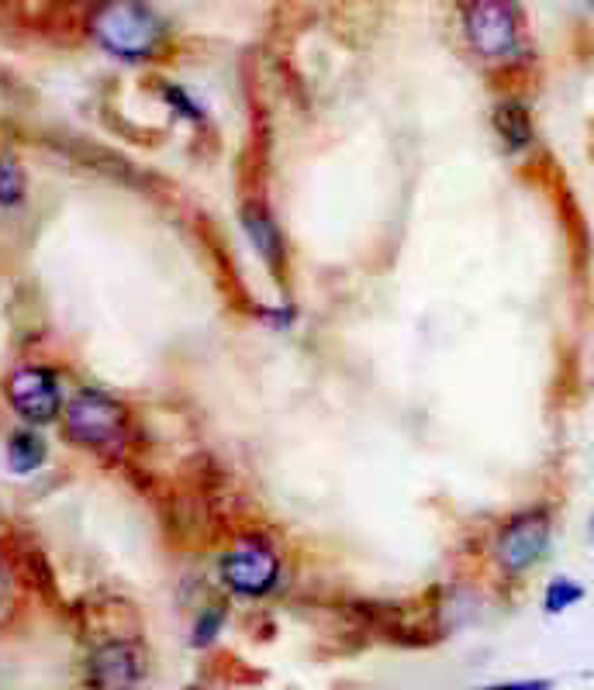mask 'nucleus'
<instances>
[{
    "instance_id": "obj_1",
    "label": "nucleus",
    "mask_w": 594,
    "mask_h": 690,
    "mask_svg": "<svg viewBox=\"0 0 594 690\" xmlns=\"http://www.w3.org/2000/svg\"><path fill=\"white\" fill-rule=\"evenodd\" d=\"M66 436L97 452H118L128 439V411L104 390H80L66 405Z\"/></svg>"
},
{
    "instance_id": "obj_2",
    "label": "nucleus",
    "mask_w": 594,
    "mask_h": 690,
    "mask_svg": "<svg viewBox=\"0 0 594 690\" xmlns=\"http://www.w3.org/2000/svg\"><path fill=\"white\" fill-rule=\"evenodd\" d=\"M91 32L107 49L122 55V60H146L156 49L163 24L146 4H104L91 14Z\"/></svg>"
},
{
    "instance_id": "obj_3",
    "label": "nucleus",
    "mask_w": 594,
    "mask_h": 690,
    "mask_svg": "<svg viewBox=\"0 0 594 690\" xmlns=\"http://www.w3.org/2000/svg\"><path fill=\"white\" fill-rule=\"evenodd\" d=\"M218 577L232 594L267 597L280 581V556L267 539L249 535V539L236 542L229 553H221Z\"/></svg>"
},
{
    "instance_id": "obj_4",
    "label": "nucleus",
    "mask_w": 594,
    "mask_h": 690,
    "mask_svg": "<svg viewBox=\"0 0 594 690\" xmlns=\"http://www.w3.org/2000/svg\"><path fill=\"white\" fill-rule=\"evenodd\" d=\"M463 32L470 49L488 63L512 60L519 52V8L498 4V0H484V4L463 8Z\"/></svg>"
},
{
    "instance_id": "obj_5",
    "label": "nucleus",
    "mask_w": 594,
    "mask_h": 690,
    "mask_svg": "<svg viewBox=\"0 0 594 690\" xmlns=\"http://www.w3.org/2000/svg\"><path fill=\"white\" fill-rule=\"evenodd\" d=\"M550 535H553V525H550V514L543 508L522 511L498 532V539H494V563L504 573H525V569H532L535 563L546 556Z\"/></svg>"
},
{
    "instance_id": "obj_6",
    "label": "nucleus",
    "mask_w": 594,
    "mask_h": 690,
    "mask_svg": "<svg viewBox=\"0 0 594 690\" xmlns=\"http://www.w3.org/2000/svg\"><path fill=\"white\" fill-rule=\"evenodd\" d=\"M8 400L24 421L45 425L63 408L60 377L45 366H18L8 377Z\"/></svg>"
},
{
    "instance_id": "obj_7",
    "label": "nucleus",
    "mask_w": 594,
    "mask_h": 690,
    "mask_svg": "<svg viewBox=\"0 0 594 690\" xmlns=\"http://www.w3.org/2000/svg\"><path fill=\"white\" fill-rule=\"evenodd\" d=\"M146 677V656L128 639H111L87 659L91 690H135Z\"/></svg>"
},
{
    "instance_id": "obj_8",
    "label": "nucleus",
    "mask_w": 594,
    "mask_h": 690,
    "mask_svg": "<svg viewBox=\"0 0 594 690\" xmlns=\"http://www.w3.org/2000/svg\"><path fill=\"white\" fill-rule=\"evenodd\" d=\"M242 228H246L252 249H257L270 266L284 263V239H280L277 221H273V215L263 205H257V200L242 205Z\"/></svg>"
},
{
    "instance_id": "obj_9",
    "label": "nucleus",
    "mask_w": 594,
    "mask_h": 690,
    "mask_svg": "<svg viewBox=\"0 0 594 690\" xmlns=\"http://www.w3.org/2000/svg\"><path fill=\"white\" fill-rule=\"evenodd\" d=\"M491 122H494V132L498 138L504 142V149H525L529 142H532V118H529V107L519 104V101H501L491 114Z\"/></svg>"
},
{
    "instance_id": "obj_10",
    "label": "nucleus",
    "mask_w": 594,
    "mask_h": 690,
    "mask_svg": "<svg viewBox=\"0 0 594 690\" xmlns=\"http://www.w3.org/2000/svg\"><path fill=\"white\" fill-rule=\"evenodd\" d=\"M45 439L35 428H14L8 436V467L14 473H32L45 463Z\"/></svg>"
},
{
    "instance_id": "obj_11",
    "label": "nucleus",
    "mask_w": 594,
    "mask_h": 690,
    "mask_svg": "<svg viewBox=\"0 0 594 690\" xmlns=\"http://www.w3.org/2000/svg\"><path fill=\"white\" fill-rule=\"evenodd\" d=\"M584 587L571 577H553L546 584V594H543V611L546 615H563L567 608H574L577 600H584Z\"/></svg>"
},
{
    "instance_id": "obj_12",
    "label": "nucleus",
    "mask_w": 594,
    "mask_h": 690,
    "mask_svg": "<svg viewBox=\"0 0 594 690\" xmlns=\"http://www.w3.org/2000/svg\"><path fill=\"white\" fill-rule=\"evenodd\" d=\"M24 197V169L14 153H0V205L14 208Z\"/></svg>"
},
{
    "instance_id": "obj_13",
    "label": "nucleus",
    "mask_w": 594,
    "mask_h": 690,
    "mask_svg": "<svg viewBox=\"0 0 594 690\" xmlns=\"http://www.w3.org/2000/svg\"><path fill=\"white\" fill-rule=\"evenodd\" d=\"M221 621H225V611L221 608H208L201 618H197V625H194V646L197 649L211 646L215 636H218V628H221Z\"/></svg>"
},
{
    "instance_id": "obj_14",
    "label": "nucleus",
    "mask_w": 594,
    "mask_h": 690,
    "mask_svg": "<svg viewBox=\"0 0 594 690\" xmlns=\"http://www.w3.org/2000/svg\"><path fill=\"white\" fill-rule=\"evenodd\" d=\"M477 690H553V680H504V683H488V687H477Z\"/></svg>"
},
{
    "instance_id": "obj_15",
    "label": "nucleus",
    "mask_w": 594,
    "mask_h": 690,
    "mask_svg": "<svg viewBox=\"0 0 594 690\" xmlns=\"http://www.w3.org/2000/svg\"><path fill=\"white\" fill-rule=\"evenodd\" d=\"M166 101H174L180 107V114H187V118H201V107H197L180 86H166Z\"/></svg>"
},
{
    "instance_id": "obj_16",
    "label": "nucleus",
    "mask_w": 594,
    "mask_h": 690,
    "mask_svg": "<svg viewBox=\"0 0 594 690\" xmlns=\"http://www.w3.org/2000/svg\"><path fill=\"white\" fill-rule=\"evenodd\" d=\"M4 594H8V573L0 566V600H4Z\"/></svg>"
},
{
    "instance_id": "obj_17",
    "label": "nucleus",
    "mask_w": 594,
    "mask_h": 690,
    "mask_svg": "<svg viewBox=\"0 0 594 690\" xmlns=\"http://www.w3.org/2000/svg\"><path fill=\"white\" fill-rule=\"evenodd\" d=\"M591 542H594V518H591Z\"/></svg>"
}]
</instances>
